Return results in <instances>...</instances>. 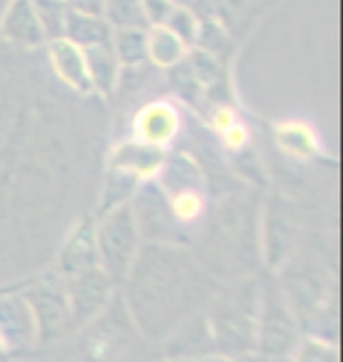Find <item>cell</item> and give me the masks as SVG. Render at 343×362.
<instances>
[{"instance_id":"cell-11","label":"cell","mask_w":343,"mask_h":362,"mask_svg":"<svg viewBox=\"0 0 343 362\" xmlns=\"http://www.w3.org/2000/svg\"><path fill=\"white\" fill-rule=\"evenodd\" d=\"M163 358L165 360H202L214 353V341L205 310L181 322L172 334L163 339Z\"/></svg>"},{"instance_id":"cell-19","label":"cell","mask_w":343,"mask_h":362,"mask_svg":"<svg viewBox=\"0 0 343 362\" xmlns=\"http://www.w3.org/2000/svg\"><path fill=\"white\" fill-rule=\"evenodd\" d=\"M149 28H113L111 47L118 57L120 66H134V64H146V42H149Z\"/></svg>"},{"instance_id":"cell-32","label":"cell","mask_w":343,"mask_h":362,"mask_svg":"<svg viewBox=\"0 0 343 362\" xmlns=\"http://www.w3.org/2000/svg\"><path fill=\"white\" fill-rule=\"evenodd\" d=\"M275 362H287V360H275Z\"/></svg>"},{"instance_id":"cell-3","label":"cell","mask_w":343,"mask_h":362,"mask_svg":"<svg viewBox=\"0 0 343 362\" xmlns=\"http://www.w3.org/2000/svg\"><path fill=\"white\" fill-rule=\"evenodd\" d=\"M80 332V362H134L144 353V337L136 329L122 294H113L108 306Z\"/></svg>"},{"instance_id":"cell-18","label":"cell","mask_w":343,"mask_h":362,"mask_svg":"<svg viewBox=\"0 0 343 362\" xmlns=\"http://www.w3.org/2000/svg\"><path fill=\"white\" fill-rule=\"evenodd\" d=\"M149 42H146V54H149V64L160 71L172 69L174 64L184 62L188 49L177 35H174L167 26H149Z\"/></svg>"},{"instance_id":"cell-27","label":"cell","mask_w":343,"mask_h":362,"mask_svg":"<svg viewBox=\"0 0 343 362\" xmlns=\"http://www.w3.org/2000/svg\"><path fill=\"white\" fill-rule=\"evenodd\" d=\"M236 120V113H233V108L228 106H219L214 113H211V125H214V129H219V132H223V129H228Z\"/></svg>"},{"instance_id":"cell-29","label":"cell","mask_w":343,"mask_h":362,"mask_svg":"<svg viewBox=\"0 0 343 362\" xmlns=\"http://www.w3.org/2000/svg\"><path fill=\"white\" fill-rule=\"evenodd\" d=\"M228 362H275V360L259 351H247V353H238V356L228 358Z\"/></svg>"},{"instance_id":"cell-20","label":"cell","mask_w":343,"mask_h":362,"mask_svg":"<svg viewBox=\"0 0 343 362\" xmlns=\"http://www.w3.org/2000/svg\"><path fill=\"white\" fill-rule=\"evenodd\" d=\"M277 141L284 153H289L291 158H298V160H306L318 151V141L313 132L301 122H289V125H282L277 129Z\"/></svg>"},{"instance_id":"cell-2","label":"cell","mask_w":343,"mask_h":362,"mask_svg":"<svg viewBox=\"0 0 343 362\" xmlns=\"http://www.w3.org/2000/svg\"><path fill=\"white\" fill-rule=\"evenodd\" d=\"M259 301L261 285L254 278L238 280L231 287L216 289L205 308L214 353L233 358L238 353L257 351Z\"/></svg>"},{"instance_id":"cell-21","label":"cell","mask_w":343,"mask_h":362,"mask_svg":"<svg viewBox=\"0 0 343 362\" xmlns=\"http://www.w3.org/2000/svg\"><path fill=\"white\" fill-rule=\"evenodd\" d=\"M104 19L113 28H149L141 0H106Z\"/></svg>"},{"instance_id":"cell-6","label":"cell","mask_w":343,"mask_h":362,"mask_svg":"<svg viewBox=\"0 0 343 362\" xmlns=\"http://www.w3.org/2000/svg\"><path fill=\"white\" fill-rule=\"evenodd\" d=\"M301 344V325L280 285L261 287L257 351L273 360H287Z\"/></svg>"},{"instance_id":"cell-13","label":"cell","mask_w":343,"mask_h":362,"mask_svg":"<svg viewBox=\"0 0 343 362\" xmlns=\"http://www.w3.org/2000/svg\"><path fill=\"white\" fill-rule=\"evenodd\" d=\"M0 31L7 42L21 49H35L47 42L31 0H10L0 21Z\"/></svg>"},{"instance_id":"cell-25","label":"cell","mask_w":343,"mask_h":362,"mask_svg":"<svg viewBox=\"0 0 343 362\" xmlns=\"http://www.w3.org/2000/svg\"><path fill=\"white\" fill-rule=\"evenodd\" d=\"M174 5H177L174 0H141V10L149 26H163Z\"/></svg>"},{"instance_id":"cell-15","label":"cell","mask_w":343,"mask_h":362,"mask_svg":"<svg viewBox=\"0 0 343 362\" xmlns=\"http://www.w3.org/2000/svg\"><path fill=\"white\" fill-rule=\"evenodd\" d=\"M165 158H167V148L132 139V141L120 144V146L113 151L111 168L129 172V175L139 177L141 181H149L158 175L160 168H163Z\"/></svg>"},{"instance_id":"cell-4","label":"cell","mask_w":343,"mask_h":362,"mask_svg":"<svg viewBox=\"0 0 343 362\" xmlns=\"http://www.w3.org/2000/svg\"><path fill=\"white\" fill-rule=\"evenodd\" d=\"M94 221H97L99 269L118 287L125 282L139 250H141V233H139L134 219V209L129 202H125Z\"/></svg>"},{"instance_id":"cell-12","label":"cell","mask_w":343,"mask_h":362,"mask_svg":"<svg viewBox=\"0 0 343 362\" xmlns=\"http://www.w3.org/2000/svg\"><path fill=\"white\" fill-rule=\"evenodd\" d=\"M179 111L167 101H151L139 108L134 118V139L167 148L179 134Z\"/></svg>"},{"instance_id":"cell-23","label":"cell","mask_w":343,"mask_h":362,"mask_svg":"<svg viewBox=\"0 0 343 362\" xmlns=\"http://www.w3.org/2000/svg\"><path fill=\"white\" fill-rule=\"evenodd\" d=\"M163 26L170 28L186 47H193L200 31V19L195 17V12L188 5H174V10L170 12V17H167Z\"/></svg>"},{"instance_id":"cell-22","label":"cell","mask_w":343,"mask_h":362,"mask_svg":"<svg viewBox=\"0 0 343 362\" xmlns=\"http://www.w3.org/2000/svg\"><path fill=\"white\" fill-rule=\"evenodd\" d=\"M31 3L40 19L45 38L47 40L64 38V24H66V12H69L66 0H31Z\"/></svg>"},{"instance_id":"cell-10","label":"cell","mask_w":343,"mask_h":362,"mask_svg":"<svg viewBox=\"0 0 343 362\" xmlns=\"http://www.w3.org/2000/svg\"><path fill=\"white\" fill-rule=\"evenodd\" d=\"M92 269H99L97 221L92 216H85L64 240L59 257H57V273L62 278H76Z\"/></svg>"},{"instance_id":"cell-33","label":"cell","mask_w":343,"mask_h":362,"mask_svg":"<svg viewBox=\"0 0 343 362\" xmlns=\"http://www.w3.org/2000/svg\"><path fill=\"white\" fill-rule=\"evenodd\" d=\"M0 356H3V351H0Z\"/></svg>"},{"instance_id":"cell-8","label":"cell","mask_w":343,"mask_h":362,"mask_svg":"<svg viewBox=\"0 0 343 362\" xmlns=\"http://www.w3.org/2000/svg\"><path fill=\"white\" fill-rule=\"evenodd\" d=\"M66 294L71 332H80L108 306V301L115 294V285L101 269H92L76 275V278H66Z\"/></svg>"},{"instance_id":"cell-5","label":"cell","mask_w":343,"mask_h":362,"mask_svg":"<svg viewBox=\"0 0 343 362\" xmlns=\"http://www.w3.org/2000/svg\"><path fill=\"white\" fill-rule=\"evenodd\" d=\"M158 188L163 191L172 216L181 228L193 226L202 219L207 207L205 177L200 168L188 156L165 158L163 168L153 177Z\"/></svg>"},{"instance_id":"cell-17","label":"cell","mask_w":343,"mask_h":362,"mask_svg":"<svg viewBox=\"0 0 343 362\" xmlns=\"http://www.w3.org/2000/svg\"><path fill=\"white\" fill-rule=\"evenodd\" d=\"M87 76H90L92 92L101 94V97H111L115 94V85H118L120 76V62L115 57L111 45H94L83 49Z\"/></svg>"},{"instance_id":"cell-7","label":"cell","mask_w":343,"mask_h":362,"mask_svg":"<svg viewBox=\"0 0 343 362\" xmlns=\"http://www.w3.org/2000/svg\"><path fill=\"white\" fill-rule=\"evenodd\" d=\"M21 294L33 310L35 325H38V341H50L62 337L64 332H71L66 278H62L57 271H50L40 280L31 282Z\"/></svg>"},{"instance_id":"cell-1","label":"cell","mask_w":343,"mask_h":362,"mask_svg":"<svg viewBox=\"0 0 343 362\" xmlns=\"http://www.w3.org/2000/svg\"><path fill=\"white\" fill-rule=\"evenodd\" d=\"M122 285V301L146 341H163L216 292L211 275L181 245L163 243L141 245Z\"/></svg>"},{"instance_id":"cell-14","label":"cell","mask_w":343,"mask_h":362,"mask_svg":"<svg viewBox=\"0 0 343 362\" xmlns=\"http://www.w3.org/2000/svg\"><path fill=\"white\" fill-rule=\"evenodd\" d=\"M47 57L52 64L57 78L78 94H90V76H87V64H85V52L83 47L73 45L66 38L47 40Z\"/></svg>"},{"instance_id":"cell-31","label":"cell","mask_w":343,"mask_h":362,"mask_svg":"<svg viewBox=\"0 0 343 362\" xmlns=\"http://www.w3.org/2000/svg\"><path fill=\"white\" fill-rule=\"evenodd\" d=\"M165 362H198V360H165Z\"/></svg>"},{"instance_id":"cell-34","label":"cell","mask_w":343,"mask_h":362,"mask_svg":"<svg viewBox=\"0 0 343 362\" xmlns=\"http://www.w3.org/2000/svg\"><path fill=\"white\" fill-rule=\"evenodd\" d=\"M66 3H69V0H66Z\"/></svg>"},{"instance_id":"cell-9","label":"cell","mask_w":343,"mask_h":362,"mask_svg":"<svg viewBox=\"0 0 343 362\" xmlns=\"http://www.w3.org/2000/svg\"><path fill=\"white\" fill-rule=\"evenodd\" d=\"M35 341H38V325L24 294L0 289V351H26Z\"/></svg>"},{"instance_id":"cell-26","label":"cell","mask_w":343,"mask_h":362,"mask_svg":"<svg viewBox=\"0 0 343 362\" xmlns=\"http://www.w3.org/2000/svg\"><path fill=\"white\" fill-rule=\"evenodd\" d=\"M221 136H223V144H226V146H228L231 151L243 148L245 144H247V132H245V127L240 125V122H233V125H231L228 129H223Z\"/></svg>"},{"instance_id":"cell-28","label":"cell","mask_w":343,"mask_h":362,"mask_svg":"<svg viewBox=\"0 0 343 362\" xmlns=\"http://www.w3.org/2000/svg\"><path fill=\"white\" fill-rule=\"evenodd\" d=\"M104 3L106 0H69V7L80 10V12L101 14V17H104Z\"/></svg>"},{"instance_id":"cell-30","label":"cell","mask_w":343,"mask_h":362,"mask_svg":"<svg viewBox=\"0 0 343 362\" xmlns=\"http://www.w3.org/2000/svg\"><path fill=\"white\" fill-rule=\"evenodd\" d=\"M174 3H177V5H188L191 0H174Z\"/></svg>"},{"instance_id":"cell-24","label":"cell","mask_w":343,"mask_h":362,"mask_svg":"<svg viewBox=\"0 0 343 362\" xmlns=\"http://www.w3.org/2000/svg\"><path fill=\"white\" fill-rule=\"evenodd\" d=\"M294 362H339V346L322 339H303L294 351Z\"/></svg>"},{"instance_id":"cell-16","label":"cell","mask_w":343,"mask_h":362,"mask_svg":"<svg viewBox=\"0 0 343 362\" xmlns=\"http://www.w3.org/2000/svg\"><path fill=\"white\" fill-rule=\"evenodd\" d=\"M64 38L83 49L94 47V45H111L113 26L108 24L101 14L80 12L69 7L66 24H64Z\"/></svg>"}]
</instances>
